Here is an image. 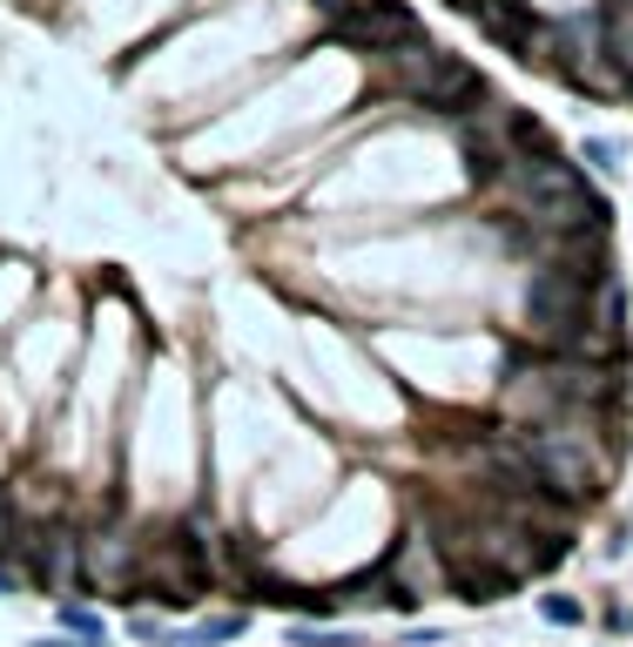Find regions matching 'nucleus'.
Returning a JSON list of instances; mask_svg holds the SVG:
<instances>
[{"label": "nucleus", "mask_w": 633, "mask_h": 647, "mask_svg": "<svg viewBox=\"0 0 633 647\" xmlns=\"http://www.w3.org/2000/svg\"><path fill=\"white\" fill-rule=\"evenodd\" d=\"M512 196L525 209L532 229H547V236H573V229H606V196L586 189V176L573 170V162L560 148H539V155H519L512 162Z\"/></svg>", "instance_id": "nucleus-1"}, {"label": "nucleus", "mask_w": 633, "mask_h": 647, "mask_svg": "<svg viewBox=\"0 0 633 647\" xmlns=\"http://www.w3.org/2000/svg\"><path fill=\"white\" fill-rule=\"evenodd\" d=\"M398 89L418 102V109H438V115H466V109H479V102H492V89H486V74L472 68V61H459V54H445V48H405L398 54Z\"/></svg>", "instance_id": "nucleus-2"}, {"label": "nucleus", "mask_w": 633, "mask_h": 647, "mask_svg": "<svg viewBox=\"0 0 633 647\" xmlns=\"http://www.w3.org/2000/svg\"><path fill=\"white\" fill-rule=\"evenodd\" d=\"M586 324H593V290L566 270H532L525 284V331L547 345V351H580L586 345Z\"/></svg>", "instance_id": "nucleus-3"}, {"label": "nucleus", "mask_w": 633, "mask_h": 647, "mask_svg": "<svg viewBox=\"0 0 633 647\" xmlns=\"http://www.w3.org/2000/svg\"><path fill=\"white\" fill-rule=\"evenodd\" d=\"M330 34L357 54H405V48H425V21L405 8V0H350V8L330 21Z\"/></svg>", "instance_id": "nucleus-4"}, {"label": "nucleus", "mask_w": 633, "mask_h": 647, "mask_svg": "<svg viewBox=\"0 0 633 647\" xmlns=\"http://www.w3.org/2000/svg\"><path fill=\"white\" fill-rule=\"evenodd\" d=\"M142 566H149V553H142L129 533H95V540H81V574L102 581V587H135Z\"/></svg>", "instance_id": "nucleus-5"}, {"label": "nucleus", "mask_w": 633, "mask_h": 647, "mask_svg": "<svg viewBox=\"0 0 633 647\" xmlns=\"http://www.w3.org/2000/svg\"><path fill=\"white\" fill-rule=\"evenodd\" d=\"M243 634V614H216V620H203V627H190L183 640L190 647H210V640H236Z\"/></svg>", "instance_id": "nucleus-6"}, {"label": "nucleus", "mask_w": 633, "mask_h": 647, "mask_svg": "<svg viewBox=\"0 0 633 647\" xmlns=\"http://www.w3.org/2000/svg\"><path fill=\"white\" fill-rule=\"evenodd\" d=\"M539 614H547L553 627H580V620H586V600H573V594H547V600H539Z\"/></svg>", "instance_id": "nucleus-7"}, {"label": "nucleus", "mask_w": 633, "mask_h": 647, "mask_svg": "<svg viewBox=\"0 0 633 647\" xmlns=\"http://www.w3.org/2000/svg\"><path fill=\"white\" fill-rule=\"evenodd\" d=\"M580 155L593 162V170H606V176L620 170V142H606V135H586V142H580Z\"/></svg>", "instance_id": "nucleus-8"}, {"label": "nucleus", "mask_w": 633, "mask_h": 647, "mask_svg": "<svg viewBox=\"0 0 633 647\" xmlns=\"http://www.w3.org/2000/svg\"><path fill=\"white\" fill-rule=\"evenodd\" d=\"M61 620H68L81 640H102V614H88V607H61Z\"/></svg>", "instance_id": "nucleus-9"}, {"label": "nucleus", "mask_w": 633, "mask_h": 647, "mask_svg": "<svg viewBox=\"0 0 633 647\" xmlns=\"http://www.w3.org/2000/svg\"><path fill=\"white\" fill-rule=\"evenodd\" d=\"M129 627H135V640H169V627H162V620H155V614H135V620H129Z\"/></svg>", "instance_id": "nucleus-10"}, {"label": "nucleus", "mask_w": 633, "mask_h": 647, "mask_svg": "<svg viewBox=\"0 0 633 647\" xmlns=\"http://www.w3.org/2000/svg\"><path fill=\"white\" fill-rule=\"evenodd\" d=\"M14 540V506H8V493H0V546Z\"/></svg>", "instance_id": "nucleus-11"}, {"label": "nucleus", "mask_w": 633, "mask_h": 647, "mask_svg": "<svg viewBox=\"0 0 633 647\" xmlns=\"http://www.w3.org/2000/svg\"><path fill=\"white\" fill-rule=\"evenodd\" d=\"M0 594H14V574H0Z\"/></svg>", "instance_id": "nucleus-12"}]
</instances>
